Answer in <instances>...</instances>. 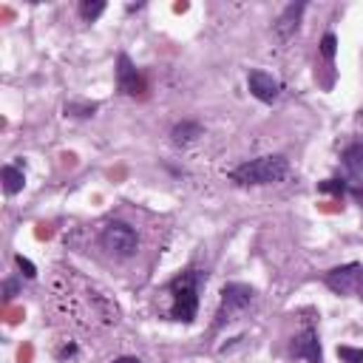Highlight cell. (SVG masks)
<instances>
[{"instance_id": "obj_1", "label": "cell", "mask_w": 363, "mask_h": 363, "mask_svg": "<svg viewBox=\"0 0 363 363\" xmlns=\"http://www.w3.org/2000/svg\"><path fill=\"white\" fill-rule=\"evenodd\" d=\"M199 284H202V272L199 270H187L182 275H176L168 284V296H171V310L168 315L173 321L190 324L199 312Z\"/></svg>"}, {"instance_id": "obj_2", "label": "cell", "mask_w": 363, "mask_h": 363, "mask_svg": "<svg viewBox=\"0 0 363 363\" xmlns=\"http://www.w3.org/2000/svg\"><path fill=\"white\" fill-rule=\"evenodd\" d=\"M289 173V162L278 154H270V157H258V159H250L239 168L230 171V182L236 185H244V187H258V185H272V182H281L284 176Z\"/></svg>"}, {"instance_id": "obj_3", "label": "cell", "mask_w": 363, "mask_h": 363, "mask_svg": "<svg viewBox=\"0 0 363 363\" xmlns=\"http://www.w3.org/2000/svg\"><path fill=\"white\" fill-rule=\"evenodd\" d=\"M253 301H256V289H253V286H247V284H225V289H222V304H219V312H216L213 329L219 332L225 324L236 321V315H242Z\"/></svg>"}, {"instance_id": "obj_4", "label": "cell", "mask_w": 363, "mask_h": 363, "mask_svg": "<svg viewBox=\"0 0 363 363\" xmlns=\"http://www.w3.org/2000/svg\"><path fill=\"white\" fill-rule=\"evenodd\" d=\"M100 244L114 258H131L139 250V236L128 222H108L100 233Z\"/></svg>"}, {"instance_id": "obj_5", "label": "cell", "mask_w": 363, "mask_h": 363, "mask_svg": "<svg viewBox=\"0 0 363 363\" xmlns=\"http://www.w3.org/2000/svg\"><path fill=\"white\" fill-rule=\"evenodd\" d=\"M324 284L338 296H355L363 286V264H341L324 275Z\"/></svg>"}, {"instance_id": "obj_6", "label": "cell", "mask_w": 363, "mask_h": 363, "mask_svg": "<svg viewBox=\"0 0 363 363\" xmlns=\"http://www.w3.org/2000/svg\"><path fill=\"white\" fill-rule=\"evenodd\" d=\"M117 86L125 97H142L145 88H148L145 86V77L139 74V68L131 62L128 54H119V60H117Z\"/></svg>"}, {"instance_id": "obj_7", "label": "cell", "mask_w": 363, "mask_h": 363, "mask_svg": "<svg viewBox=\"0 0 363 363\" xmlns=\"http://www.w3.org/2000/svg\"><path fill=\"white\" fill-rule=\"evenodd\" d=\"M247 88L261 103H275L281 97V80L272 77L270 71H261V68H253L247 74Z\"/></svg>"}, {"instance_id": "obj_8", "label": "cell", "mask_w": 363, "mask_h": 363, "mask_svg": "<svg viewBox=\"0 0 363 363\" xmlns=\"http://www.w3.org/2000/svg\"><path fill=\"white\" fill-rule=\"evenodd\" d=\"M289 352H293V357H298V360H307V363H321L324 360V352H321V341H318V332L315 329H304L296 341H293V346H289Z\"/></svg>"}, {"instance_id": "obj_9", "label": "cell", "mask_w": 363, "mask_h": 363, "mask_svg": "<svg viewBox=\"0 0 363 363\" xmlns=\"http://www.w3.org/2000/svg\"><path fill=\"white\" fill-rule=\"evenodd\" d=\"M304 12H307V4H289V6L281 12V18L275 20V34H278L281 40H289V37L298 32Z\"/></svg>"}, {"instance_id": "obj_10", "label": "cell", "mask_w": 363, "mask_h": 363, "mask_svg": "<svg viewBox=\"0 0 363 363\" xmlns=\"http://www.w3.org/2000/svg\"><path fill=\"white\" fill-rule=\"evenodd\" d=\"M202 133H204V131H202V125H199V122H193V119H182V122H176V125H173V131H171V142H173V145H190V142H196Z\"/></svg>"}, {"instance_id": "obj_11", "label": "cell", "mask_w": 363, "mask_h": 363, "mask_svg": "<svg viewBox=\"0 0 363 363\" xmlns=\"http://www.w3.org/2000/svg\"><path fill=\"white\" fill-rule=\"evenodd\" d=\"M0 179H4V190H6L9 196L20 193L23 185H26V173H23V168H18V165H4V171H0Z\"/></svg>"}, {"instance_id": "obj_12", "label": "cell", "mask_w": 363, "mask_h": 363, "mask_svg": "<svg viewBox=\"0 0 363 363\" xmlns=\"http://www.w3.org/2000/svg\"><path fill=\"white\" fill-rule=\"evenodd\" d=\"M343 165L352 173H363V142H352L349 148L343 151Z\"/></svg>"}, {"instance_id": "obj_13", "label": "cell", "mask_w": 363, "mask_h": 363, "mask_svg": "<svg viewBox=\"0 0 363 363\" xmlns=\"http://www.w3.org/2000/svg\"><path fill=\"white\" fill-rule=\"evenodd\" d=\"M97 103H68L65 105V117H77V119H88L97 114Z\"/></svg>"}, {"instance_id": "obj_14", "label": "cell", "mask_w": 363, "mask_h": 363, "mask_svg": "<svg viewBox=\"0 0 363 363\" xmlns=\"http://www.w3.org/2000/svg\"><path fill=\"white\" fill-rule=\"evenodd\" d=\"M103 12H105V4H103V0H83V4H80V18H83L86 23H94Z\"/></svg>"}, {"instance_id": "obj_15", "label": "cell", "mask_w": 363, "mask_h": 363, "mask_svg": "<svg viewBox=\"0 0 363 363\" xmlns=\"http://www.w3.org/2000/svg\"><path fill=\"white\" fill-rule=\"evenodd\" d=\"M318 190H321V193H335V196L349 193L346 182H341V179H326V182H321V185H318Z\"/></svg>"}, {"instance_id": "obj_16", "label": "cell", "mask_w": 363, "mask_h": 363, "mask_svg": "<svg viewBox=\"0 0 363 363\" xmlns=\"http://www.w3.org/2000/svg\"><path fill=\"white\" fill-rule=\"evenodd\" d=\"M338 357L343 363H363V349H355V346H338Z\"/></svg>"}, {"instance_id": "obj_17", "label": "cell", "mask_w": 363, "mask_h": 363, "mask_svg": "<svg viewBox=\"0 0 363 363\" xmlns=\"http://www.w3.org/2000/svg\"><path fill=\"white\" fill-rule=\"evenodd\" d=\"M335 51H338V37L329 32V34H324V40H321V54H324L326 60H335Z\"/></svg>"}, {"instance_id": "obj_18", "label": "cell", "mask_w": 363, "mask_h": 363, "mask_svg": "<svg viewBox=\"0 0 363 363\" xmlns=\"http://www.w3.org/2000/svg\"><path fill=\"white\" fill-rule=\"evenodd\" d=\"M15 264L23 270V275H26V278H34V275H37V267H34L29 258H23V256H15Z\"/></svg>"}, {"instance_id": "obj_19", "label": "cell", "mask_w": 363, "mask_h": 363, "mask_svg": "<svg viewBox=\"0 0 363 363\" xmlns=\"http://www.w3.org/2000/svg\"><path fill=\"white\" fill-rule=\"evenodd\" d=\"M114 363H142L139 357H131V355H125V357H117Z\"/></svg>"}, {"instance_id": "obj_20", "label": "cell", "mask_w": 363, "mask_h": 363, "mask_svg": "<svg viewBox=\"0 0 363 363\" xmlns=\"http://www.w3.org/2000/svg\"><path fill=\"white\" fill-rule=\"evenodd\" d=\"M349 193H352L357 202H363V187H349Z\"/></svg>"}, {"instance_id": "obj_21", "label": "cell", "mask_w": 363, "mask_h": 363, "mask_svg": "<svg viewBox=\"0 0 363 363\" xmlns=\"http://www.w3.org/2000/svg\"><path fill=\"white\" fill-rule=\"evenodd\" d=\"M77 352V346H65L62 352H60V357H68V355H74Z\"/></svg>"}, {"instance_id": "obj_22", "label": "cell", "mask_w": 363, "mask_h": 363, "mask_svg": "<svg viewBox=\"0 0 363 363\" xmlns=\"http://www.w3.org/2000/svg\"><path fill=\"white\" fill-rule=\"evenodd\" d=\"M15 289H18V284H15V281H6V293H9V296L15 293Z\"/></svg>"}]
</instances>
